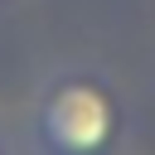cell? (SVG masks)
I'll use <instances>...</instances> for the list:
<instances>
[{
  "label": "cell",
  "instance_id": "obj_1",
  "mask_svg": "<svg viewBox=\"0 0 155 155\" xmlns=\"http://www.w3.org/2000/svg\"><path fill=\"white\" fill-rule=\"evenodd\" d=\"M116 102L107 82L97 78H58L48 82L39 111H34V136L44 155H107L116 140Z\"/></svg>",
  "mask_w": 155,
  "mask_h": 155
}]
</instances>
